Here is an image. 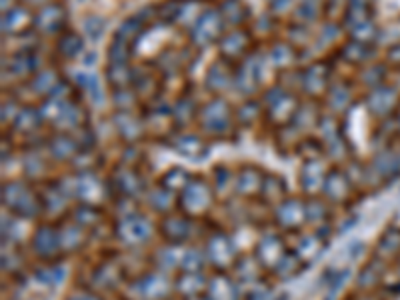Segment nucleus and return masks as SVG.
<instances>
[{
    "mask_svg": "<svg viewBox=\"0 0 400 300\" xmlns=\"http://www.w3.org/2000/svg\"><path fill=\"white\" fill-rule=\"evenodd\" d=\"M40 200H43V209L46 214H60L68 204V196L65 194V190L60 189L58 182L45 184L40 190Z\"/></svg>",
    "mask_w": 400,
    "mask_h": 300,
    "instance_id": "obj_24",
    "label": "nucleus"
},
{
    "mask_svg": "<svg viewBox=\"0 0 400 300\" xmlns=\"http://www.w3.org/2000/svg\"><path fill=\"white\" fill-rule=\"evenodd\" d=\"M267 172H262L255 165H246L236 172V194L245 196V199H255L260 194L262 184H265Z\"/></svg>",
    "mask_w": 400,
    "mask_h": 300,
    "instance_id": "obj_15",
    "label": "nucleus"
},
{
    "mask_svg": "<svg viewBox=\"0 0 400 300\" xmlns=\"http://www.w3.org/2000/svg\"><path fill=\"white\" fill-rule=\"evenodd\" d=\"M224 26V18L223 14L218 11H206L200 14L199 18L194 21V28H192V38L196 45H211L214 43L218 36H221V30Z\"/></svg>",
    "mask_w": 400,
    "mask_h": 300,
    "instance_id": "obj_13",
    "label": "nucleus"
},
{
    "mask_svg": "<svg viewBox=\"0 0 400 300\" xmlns=\"http://www.w3.org/2000/svg\"><path fill=\"white\" fill-rule=\"evenodd\" d=\"M204 255H206L209 265L216 268V270H221V272L233 268L236 265V260H238L233 238L226 233H223V230H214L209 236V240L204 245Z\"/></svg>",
    "mask_w": 400,
    "mask_h": 300,
    "instance_id": "obj_4",
    "label": "nucleus"
},
{
    "mask_svg": "<svg viewBox=\"0 0 400 300\" xmlns=\"http://www.w3.org/2000/svg\"><path fill=\"white\" fill-rule=\"evenodd\" d=\"M92 278H94V284L99 287V290H112L121 284L123 270H121L118 265H114V262H104V265H100L94 270Z\"/></svg>",
    "mask_w": 400,
    "mask_h": 300,
    "instance_id": "obj_27",
    "label": "nucleus"
},
{
    "mask_svg": "<svg viewBox=\"0 0 400 300\" xmlns=\"http://www.w3.org/2000/svg\"><path fill=\"white\" fill-rule=\"evenodd\" d=\"M348 300H355V299H348Z\"/></svg>",
    "mask_w": 400,
    "mask_h": 300,
    "instance_id": "obj_60",
    "label": "nucleus"
},
{
    "mask_svg": "<svg viewBox=\"0 0 400 300\" xmlns=\"http://www.w3.org/2000/svg\"><path fill=\"white\" fill-rule=\"evenodd\" d=\"M400 252V228H389L387 233L380 236L377 246L378 260H389L392 256Z\"/></svg>",
    "mask_w": 400,
    "mask_h": 300,
    "instance_id": "obj_31",
    "label": "nucleus"
},
{
    "mask_svg": "<svg viewBox=\"0 0 400 300\" xmlns=\"http://www.w3.org/2000/svg\"><path fill=\"white\" fill-rule=\"evenodd\" d=\"M23 262V258L18 256V252H14V250H9V255H6V250H2V270L6 272H16L18 268L23 267L21 265Z\"/></svg>",
    "mask_w": 400,
    "mask_h": 300,
    "instance_id": "obj_54",
    "label": "nucleus"
},
{
    "mask_svg": "<svg viewBox=\"0 0 400 300\" xmlns=\"http://www.w3.org/2000/svg\"><path fill=\"white\" fill-rule=\"evenodd\" d=\"M116 196L121 200H134L146 192V182L143 174L130 167H118L112 172L111 182H109Z\"/></svg>",
    "mask_w": 400,
    "mask_h": 300,
    "instance_id": "obj_5",
    "label": "nucleus"
},
{
    "mask_svg": "<svg viewBox=\"0 0 400 300\" xmlns=\"http://www.w3.org/2000/svg\"><path fill=\"white\" fill-rule=\"evenodd\" d=\"M382 274V260H372V262H368L367 267L362 268L360 272H358V289H372L374 284L378 282V278Z\"/></svg>",
    "mask_w": 400,
    "mask_h": 300,
    "instance_id": "obj_40",
    "label": "nucleus"
},
{
    "mask_svg": "<svg viewBox=\"0 0 400 300\" xmlns=\"http://www.w3.org/2000/svg\"><path fill=\"white\" fill-rule=\"evenodd\" d=\"M174 150L189 160H202L209 155V146L196 134H182L174 140Z\"/></svg>",
    "mask_w": 400,
    "mask_h": 300,
    "instance_id": "obj_23",
    "label": "nucleus"
},
{
    "mask_svg": "<svg viewBox=\"0 0 400 300\" xmlns=\"http://www.w3.org/2000/svg\"><path fill=\"white\" fill-rule=\"evenodd\" d=\"M65 300H102V299H100L96 292H92V290H74V292H70Z\"/></svg>",
    "mask_w": 400,
    "mask_h": 300,
    "instance_id": "obj_56",
    "label": "nucleus"
},
{
    "mask_svg": "<svg viewBox=\"0 0 400 300\" xmlns=\"http://www.w3.org/2000/svg\"><path fill=\"white\" fill-rule=\"evenodd\" d=\"M182 255H184V246L178 245H167L158 248L155 252V265L158 270L162 272H172V270H180V262H182Z\"/></svg>",
    "mask_w": 400,
    "mask_h": 300,
    "instance_id": "obj_25",
    "label": "nucleus"
},
{
    "mask_svg": "<svg viewBox=\"0 0 400 300\" xmlns=\"http://www.w3.org/2000/svg\"><path fill=\"white\" fill-rule=\"evenodd\" d=\"M82 50V40L78 38L77 34H65V36H60V40H58V52L62 56H67V58H72V56H77L78 52Z\"/></svg>",
    "mask_w": 400,
    "mask_h": 300,
    "instance_id": "obj_45",
    "label": "nucleus"
},
{
    "mask_svg": "<svg viewBox=\"0 0 400 300\" xmlns=\"http://www.w3.org/2000/svg\"><path fill=\"white\" fill-rule=\"evenodd\" d=\"M234 280L240 284V289H255L262 282V270L255 256L252 258H238L233 267Z\"/></svg>",
    "mask_w": 400,
    "mask_h": 300,
    "instance_id": "obj_19",
    "label": "nucleus"
},
{
    "mask_svg": "<svg viewBox=\"0 0 400 300\" xmlns=\"http://www.w3.org/2000/svg\"><path fill=\"white\" fill-rule=\"evenodd\" d=\"M221 14L224 21H228L230 24H243L246 18V9L240 0H224Z\"/></svg>",
    "mask_w": 400,
    "mask_h": 300,
    "instance_id": "obj_42",
    "label": "nucleus"
},
{
    "mask_svg": "<svg viewBox=\"0 0 400 300\" xmlns=\"http://www.w3.org/2000/svg\"><path fill=\"white\" fill-rule=\"evenodd\" d=\"M82 87H84V90L90 94V99L100 100L102 89H100V80L96 74H84V77H82Z\"/></svg>",
    "mask_w": 400,
    "mask_h": 300,
    "instance_id": "obj_52",
    "label": "nucleus"
},
{
    "mask_svg": "<svg viewBox=\"0 0 400 300\" xmlns=\"http://www.w3.org/2000/svg\"><path fill=\"white\" fill-rule=\"evenodd\" d=\"M70 218L78 223L80 226H84L87 230L96 228L102 223V212L94 206V204H80L74 209V212L70 214Z\"/></svg>",
    "mask_w": 400,
    "mask_h": 300,
    "instance_id": "obj_32",
    "label": "nucleus"
},
{
    "mask_svg": "<svg viewBox=\"0 0 400 300\" xmlns=\"http://www.w3.org/2000/svg\"><path fill=\"white\" fill-rule=\"evenodd\" d=\"M274 224L284 233H294L306 223V206L304 200L284 199L274 206Z\"/></svg>",
    "mask_w": 400,
    "mask_h": 300,
    "instance_id": "obj_7",
    "label": "nucleus"
},
{
    "mask_svg": "<svg viewBox=\"0 0 400 300\" xmlns=\"http://www.w3.org/2000/svg\"><path fill=\"white\" fill-rule=\"evenodd\" d=\"M194 218H190L187 214H167L160 223V234L167 240L168 245L184 246L190 240V236L194 234Z\"/></svg>",
    "mask_w": 400,
    "mask_h": 300,
    "instance_id": "obj_10",
    "label": "nucleus"
},
{
    "mask_svg": "<svg viewBox=\"0 0 400 300\" xmlns=\"http://www.w3.org/2000/svg\"><path fill=\"white\" fill-rule=\"evenodd\" d=\"M352 189H355V182H352V178L348 177L346 170L330 168L326 172V178H324L323 184V194L326 196L324 200L334 202V204H343L352 194Z\"/></svg>",
    "mask_w": 400,
    "mask_h": 300,
    "instance_id": "obj_12",
    "label": "nucleus"
},
{
    "mask_svg": "<svg viewBox=\"0 0 400 300\" xmlns=\"http://www.w3.org/2000/svg\"><path fill=\"white\" fill-rule=\"evenodd\" d=\"M284 194H287V184L284 180L277 174H267L265 177V184H262V190H260V196L267 200V202H282L284 200Z\"/></svg>",
    "mask_w": 400,
    "mask_h": 300,
    "instance_id": "obj_34",
    "label": "nucleus"
},
{
    "mask_svg": "<svg viewBox=\"0 0 400 300\" xmlns=\"http://www.w3.org/2000/svg\"><path fill=\"white\" fill-rule=\"evenodd\" d=\"M304 265H306V262H302L296 252H289V255L280 260V265L272 270V274L277 278H280V280H290V278L299 274L300 270L304 268Z\"/></svg>",
    "mask_w": 400,
    "mask_h": 300,
    "instance_id": "obj_35",
    "label": "nucleus"
},
{
    "mask_svg": "<svg viewBox=\"0 0 400 300\" xmlns=\"http://www.w3.org/2000/svg\"><path fill=\"white\" fill-rule=\"evenodd\" d=\"M34 255L45 262H52L56 255L60 252V238H58V226L52 224H40L33 234L30 240Z\"/></svg>",
    "mask_w": 400,
    "mask_h": 300,
    "instance_id": "obj_11",
    "label": "nucleus"
},
{
    "mask_svg": "<svg viewBox=\"0 0 400 300\" xmlns=\"http://www.w3.org/2000/svg\"><path fill=\"white\" fill-rule=\"evenodd\" d=\"M134 289L143 300H167L170 296V290L174 289V284H170L167 272L150 270V272L136 278Z\"/></svg>",
    "mask_w": 400,
    "mask_h": 300,
    "instance_id": "obj_9",
    "label": "nucleus"
},
{
    "mask_svg": "<svg viewBox=\"0 0 400 300\" xmlns=\"http://www.w3.org/2000/svg\"><path fill=\"white\" fill-rule=\"evenodd\" d=\"M206 255L200 248H192V246H184V255H182V262H180V270L182 272H202V268L206 265Z\"/></svg>",
    "mask_w": 400,
    "mask_h": 300,
    "instance_id": "obj_37",
    "label": "nucleus"
},
{
    "mask_svg": "<svg viewBox=\"0 0 400 300\" xmlns=\"http://www.w3.org/2000/svg\"><path fill=\"white\" fill-rule=\"evenodd\" d=\"M299 14L300 21H304V23H311L312 18H316V14H318V9H316V2L314 0H302L299 6Z\"/></svg>",
    "mask_w": 400,
    "mask_h": 300,
    "instance_id": "obj_53",
    "label": "nucleus"
},
{
    "mask_svg": "<svg viewBox=\"0 0 400 300\" xmlns=\"http://www.w3.org/2000/svg\"><path fill=\"white\" fill-rule=\"evenodd\" d=\"M206 287H209V278L202 272H182L174 280V290L180 299H192V296L206 294Z\"/></svg>",
    "mask_w": 400,
    "mask_h": 300,
    "instance_id": "obj_21",
    "label": "nucleus"
},
{
    "mask_svg": "<svg viewBox=\"0 0 400 300\" xmlns=\"http://www.w3.org/2000/svg\"><path fill=\"white\" fill-rule=\"evenodd\" d=\"M28 24H30L28 12L24 11V9H11L9 14H4V24H2V28H4V33L16 34L23 33Z\"/></svg>",
    "mask_w": 400,
    "mask_h": 300,
    "instance_id": "obj_39",
    "label": "nucleus"
},
{
    "mask_svg": "<svg viewBox=\"0 0 400 300\" xmlns=\"http://www.w3.org/2000/svg\"><path fill=\"white\" fill-rule=\"evenodd\" d=\"M302 84L309 92H316V90H323L326 84V77H324V70L321 67L309 68V72L302 78Z\"/></svg>",
    "mask_w": 400,
    "mask_h": 300,
    "instance_id": "obj_46",
    "label": "nucleus"
},
{
    "mask_svg": "<svg viewBox=\"0 0 400 300\" xmlns=\"http://www.w3.org/2000/svg\"><path fill=\"white\" fill-rule=\"evenodd\" d=\"M77 196L82 200V204L96 206L106 196V184L92 170H84L77 174Z\"/></svg>",
    "mask_w": 400,
    "mask_h": 300,
    "instance_id": "obj_14",
    "label": "nucleus"
},
{
    "mask_svg": "<svg viewBox=\"0 0 400 300\" xmlns=\"http://www.w3.org/2000/svg\"><path fill=\"white\" fill-rule=\"evenodd\" d=\"M230 72H226L224 68L214 67L209 72V89L212 90H223L226 89V84L230 82Z\"/></svg>",
    "mask_w": 400,
    "mask_h": 300,
    "instance_id": "obj_49",
    "label": "nucleus"
},
{
    "mask_svg": "<svg viewBox=\"0 0 400 300\" xmlns=\"http://www.w3.org/2000/svg\"><path fill=\"white\" fill-rule=\"evenodd\" d=\"M350 277V270L345 268V270H338V272H333V277L328 280V290H326V294H324L323 300H334L336 299V294L340 292V289L345 287V282L348 280Z\"/></svg>",
    "mask_w": 400,
    "mask_h": 300,
    "instance_id": "obj_47",
    "label": "nucleus"
},
{
    "mask_svg": "<svg viewBox=\"0 0 400 300\" xmlns=\"http://www.w3.org/2000/svg\"><path fill=\"white\" fill-rule=\"evenodd\" d=\"M304 206H306V223L321 226L328 221V200L312 196L311 200H304Z\"/></svg>",
    "mask_w": 400,
    "mask_h": 300,
    "instance_id": "obj_38",
    "label": "nucleus"
},
{
    "mask_svg": "<svg viewBox=\"0 0 400 300\" xmlns=\"http://www.w3.org/2000/svg\"><path fill=\"white\" fill-rule=\"evenodd\" d=\"M326 167L323 165L321 158H312V160H304V167L300 168V187L302 190L312 196L316 192H323L324 178H326Z\"/></svg>",
    "mask_w": 400,
    "mask_h": 300,
    "instance_id": "obj_16",
    "label": "nucleus"
},
{
    "mask_svg": "<svg viewBox=\"0 0 400 300\" xmlns=\"http://www.w3.org/2000/svg\"><path fill=\"white\" fill-rule=\"evenodd\" d=\"M290 250L284 245V240L278 236V234H267L262 236L255 246V258L258 260V265L272 272L274 268L280 265V260L289 255Z\"/></svg>",
    "mask_w": 400,
    "mask_h": 300,
    "instance_id": "obj_8",
    "label": "nucleus"
},
{
    "mask_svg": "<svg viewBox=\"0 0 400 300\" xmlns=\"http://www.w3.org/2000/svg\"><path fill=\"white\" fill-rule=\"evenodd\" d=\"M67 274V270L62 265H56V262H50V265H46V267L38 268L36 270V278H38V282H43V284H58L62 278Z\"/></svg>",
    "mask_w": 400,
    "mask_h": 300,
    "instance_id": "obj_43",
    "label": "nucleus"
},
{
    "mask_svg": "<svg viewBox=\"0 0 400 300\" xmlns=\"http://www.w3.org/2000/svg\"><path fill=\"white\" fill-rule=\"evenodd\" d=\"M45 170V162L38 155H28L24 158V172L28 178H38Z\"/></svg>",
    "mask_w": 400,
    "mask_h": 300,
    "instance_id": "obj_51",
    "label": "nucleus"
},
{
    "mask_svg": "<svg viewBox=\"0 0 400 300\" xmlns=\"http://www.w3.org/2000/svg\"><path fill=\"white\" fill-rule=\"evenodd\" d=\"M394 100H396V92L387 87H378L372 90V94L368 96V109L372 114L377 116H384L392 111L394 106Z\"/></svg>",
    "mask_w": 400,
    "mask_h": 300,
    "instance_id": "obj_28",
    "label": "nucleus"
},
{
    "mask_svg": "<svg viewBox=\"0 0 400 300\" xmlns=\"http://www.w3.org/2000/svg\"><path fill=\"white\" fill-rule=\"evenodd\" d=\"M370 170H372L378 178H384V180H390V178L399 177L400 152L399 150H382L380 155L374 156Z\"/></svg>",
    "mask_w": 400,
    "mask_h": 300,
    "instance_id": "obj_22",
    "label": "nucleus"
},
{
    "mask_svg": "<svg viewBox=\"0 0 400 300\" xmlns=\"http://www.w3.org/2000/svg\"><path fill=\"white\" fill-rule=\"evenodd\" d=\"M102 30H104V21H102V18H99V16L87 18V23H84V33L89 34L90 40H99Z\"/></svg>",
    "mask_w": 400,
    "mask_h": 300,
    "instance_id": "obj_55",
    "label": "nucleus"
},
{
    "mask_svg": "<svg viewBox=\"0 0 400 300\" xmlns=\"http://www.w3.org/2000/svg\"><path fill=\"white\" fill-rule=\"evenodd\" d=\"M246 43H248V38H246L245 33H240V30H236V33L228 34V36H224L223 40H221V50H223L224 56H240L243 55V50H245Z\"/></svg>",
    "mask_w": 400,
    "mask_h": 300,
    "instance_id": "obj_41",
    "label": "nucleus"
},
{
    "mask_svg": "<svg viewBox=\"0 0 400 300\" xmlns=\"http://www.w3.org/2000/svg\"><path fill=\"white\" fill-rule=\"evenodd\" d=\"M65 23V11L58 4H48L36 16V26L45 33H56Z\"/></svg>",
    "mask_w": 400,
    "mask_h": 300,
    "instance_id": "obj_30",
    "label": "nucleus"
},
{
    "mask_svg": "<svg viewBox=\"0 0 400 300\" xmlns=\"http://www.w3.org/2000/svg\"><path fill=\"white\" fill-rule=\"evenodd\" d=\"M212 177H214L212 187H214L216 196H226L230 190L236 189V174H234L230 168L224 167V165L214 168V170H212Z\"/></svg>",
    "mask_w": 400,
    "mask_h": 300,
    "instance_id": "obj_33",
    "label": "nucleus"
},
{
    "mask_svg": "<svg viewBox=\"0 0 400 300\" xmlns=\"http://www.w3.org/2000/svg\"><path fill=\"white\" fill-rule=\"evenodd\" d=\"M258 300H289V294L287 292H280V294H272V292H265L260 294Z\"/></svg>",
    "mask_w": 400,
    "mask_h": 300,
    "instance_id": "obj_58",
    "label": "nucleus"
},
{
    "mask_svg": "<svg viewBox=\"0 0 400 300\" xmlns=\"http://www.w3.org/2000/svg\"><path fill=\"white\" fill-rule=\"evenodd\" d=\"M206 296L211 300H243V289L234 278L221 272L216 277L209 278Z\"/></svg>",
    "mask_w": 400,
    "mask_h": 300,
    "instance_id": "obj_17",
    "label": "nucleus"
},
{
    "mask_svg": "<svg viewBox=\"0 0 400 300\" xmlns=\"http://www.w3.org/2000/svg\"><path fill=\"white\" fill-rule=\"evenodd\" d=\"M146 196H148V199H146L148 206H150L155 212H160V214H168L174 204L178 206V199H174V192H170L168 189H165L162 184H158L156 189L148 190Z\"/></svg>",
    "mask_w": 400,
    "mask_h": 300,
    "instance_id": "obj_29",
    "label": "nucleus"
},
{
    "mask_svg": "<svg viewBox=\"0 0 400 300\" xmlns=\"http://www.w3.org/2000/svg\"><path fill=\"white\" fill-rule=\"evenodd\" d=\"M40 112H34L30 109L23 111L16 118H14V128L21 130V133H33L34 128L40 124Z\"/></svg>",
    "mask_w": 400,
    "mask_h": 300,
    "instance_id": "obj_44",
    "label": "nucleus"
},
{
    "mask_svg": "<svg viewBox=\"0 0 400 300\" xmlns=\"http://www.w3.org/2000/svg\"><path fill=\"white\" fill-rule=\"evenodd\" d=\"M180 300H211L206 294H200V296H192V299H180Z\"/></svg>",
    "mask_w": 400,
    "mask_h": 300,
    "instance_id": "obj_59",
    "label": "nucleus"
},
{
    "mask_svg": "<svg viewBox=\"0 0 400 300\" xmlns=\"http://www.w3.org/2000/svg\"><path fill=\"white\" fill-rule=\"evenodd\" d=\"M190 174L184 170V168L180 167H174L168 170L167 174L162 177V180H160V184L165 187V189H168L170 192H174V194H180L182 190H184V187L190 182Z\"/></svg>",
    "mask_w": 400,
    "mask_h": 300,
    "instance_id": "obj_36",
    "label": "nucleus"
},
{
    "mask_svg": "<svg viewBox=\"0 0 400 300\" xmlns=\"http://www.w3.org/2000/svg\"><path fill=\"white\" fill-rule=\"evenodd\" d=\"M48 152H50V156H52L55 160L67 162V160H72V158L80 152V146H78V143L72 136L58 134L55 138H50V143H48Z\"/></svg>",
    "mask_w": 400,
    "mask_h": 300,
    "instance_id": "obj_26",
    "label": "nucleus"
},
{
    "mask_svg": "<svg viewBox=\"0 0 400 300\" xmlns=\"http://www.w3.org/2000/svg\"><path fill=\"white\" fill-rule=\"evenodd\" d=\"M118 133L123 134L126 140H136L140 136V124L136 123V118L123 114L118 118Z\"/></svg>",
    "mask_w": 400,
    "mask_h": 300,
    "instance_id": "obj_48",
    "label": "nucleus"
},
{
    "mask_svg": "<svg viewBox=\"0 0 400 300\" xmlns=\"http://www.w3.org/2000/svg\"><path fill=\"white\" fill-rule=\"evenodd\" d=\"M33 84H34V90H36V92H52V90L58 87V84H56L55 72H50V70L40 72L38 77L34 78Z\"/></svg>",
    "mask_w": 400,
    "mask_h": 300,
    "instance_id": "obj_50",
    "label": "nucleus"
},
{
    "mask_svg": "<svg viewBox=\"0 0 400 300\" xmlns=\"http://www.w3.org/2000/svg\"><path fill=\"white\" fill-rule=\"evenodd\" d=\"M2 206L14 216L26 221L36 218L40 212H45L40 192H36L24 180H11L2 184Z\"/></svg>",
    "mask_w": 400,
    "mask_h": 300,
    "instance_id": "obj_1",
    "label": "nucleus"
},
{
    "mask_svg": "<svg viewBox=\"0 0 400 300\" xmlns=\"http://www.w3.org/2000/svg\"><path fill=\"white\" fill-rule=\"evenodd\" d=\"M89 230L84 226H80L78 223H74L72 218L68 223H62L58 226V238H60V252H77L80 250L84 243H87V236Z\"/></svg>",
    "mask_w": 400,
    "mask_h": 300,
    "instance_id": "obj_20",
    "label": "nucleus"
},
{
    "mask_svg": "<svg viewBox=\"0 0 400 300\" xmlns=\"http://www.w3.org/2000/svg\"><path fill=\"white\" fill-rule=\"evenodd\" d=\"M290 2H292V0H270V6H272V11L282 12L289 9Z\"/></svg>",
    "mask_w": 400,
    "mask_h": 300,
    "instance_id": "obj_57",
    "label": "nucleus"
},
{
    "mask_svg": "<svg viewBox=\"0 0 400 300\" xmlns=\"http://www.w3.org/2000/svg\"><path fill=\"white\" fill-rule=\"evenodd\" d=\"M152 223L140 212H126L114 224V236L118 243L128 248L145 245L152 236Z\"/></svg>",
    "mask_w": 400,
    "mask_h": 300,
    "instance_id": "obj_3",
    "label": "nucleus"
},
{
    "mask_svg": "<svg viewBox=\"0 0 400 300\" xmlns=\"http://www.w3.org/2000/svg\"><path fill=\"white\" fill-rule=\"evenodd\" d=\"M214 196H216V192H214V187L209 180L192 177L189 184L184 187V190L178 194V209L190 218L204 216L212 209Z\"/></svg>",
    "mask_w": 400,
    "mask_h": 300,
    "instance_id": "obj_2",
    "label": "nucleus"
},
{
    "mask_svg": "<svg viewBox=\"0 0 400 300\" xmlns=\"http://www.w3.org/2000/svg\"><path fill=\"white\" fill-rule=\"evenodd\" d=\"M324 228H318V230H314V233H309V234H302L299 238V243H296V248H294V252L299 255V258L302 262H311L314 258H318L321 252H323L324 248H326V243H328V238H326V234L323 233Z\"/></svg>",
    "mask_w": 400,
    "mask_h": 300,
    "instance_id": "obj_18",
    "label": "nucleus"
},
{
    "mask_svg": "<svg viewBox=\"0 0 400 300\" xmlns=\"http://www.w3.org/2000/svg\"><path fill=\"white\" fill-rule=\"evenodd\" d=\"M230 109L224 100H211L209 104L202 106L199 112V123L202 130L209 134H224L230 128Z\"/></svg>",
    "mask_w": 400,
    "mask_h": 300,
    "instance_id": "obj_6",
    "label": "nucleus"
}]
</instances>
